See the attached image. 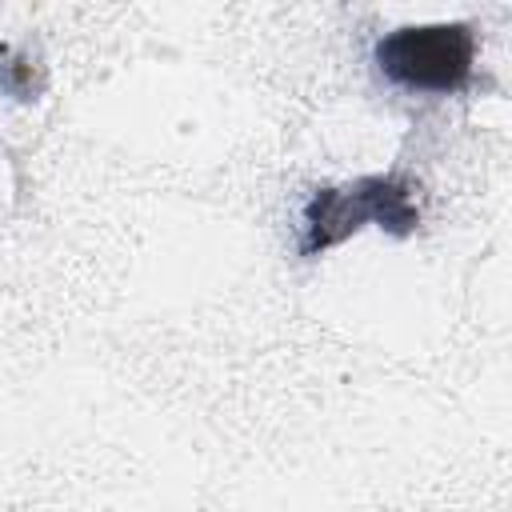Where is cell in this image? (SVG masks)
I'll return each instance as SVG.
<instances>
[{"mask_svg": "<svg viewBox=\"0 0 512 512\" xmlns=\"http://www.w3.org/2000/svg\"><path fill=\"white\" fill-rule=\"evenodd\" d=\"M40 88H44V80L32 76V60H24L12 44H0V92H8L16 100H36Z\"/></svg>", "mask_w": 512, "mask_h": 512, "instance_id": "3957f363", "label": "cell"}, {"mask_svg": "<svg viewBox=\"0 0 512 512\" xmlns=\"http://www.w3.org/2000/svg\"><path fill=\"white\" fill-rule=\"evenodd\" d=\"M376 72L416 96L464 92L476 76V32L472 24H404L376 40Z\"/></svg>", "mask_w": 512, "mask_h": 512, "instance_id": "7a4b0ae2", "label": "cell"}, {"mask_svg": "<svg viewBox=\"0 0 512 512\" xmlns=\"http://www.w3.org/2000/svg\"><path fill=\"white\" fill-rule=\"evenodd\" d=\"M420 180L392 168V172H368L344 184H316L300 212V244L296 252L304 260L324 256L328 248L356 236L364 224L384 228L388 236L404 240L420 228Z\"/></svg>", "mask_w": 512, "mask_h": 512, "instance_id": "6da1fadb", "label": "cell"}]
</instances>
